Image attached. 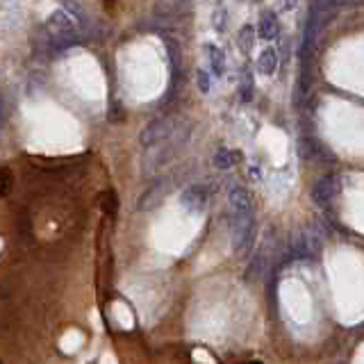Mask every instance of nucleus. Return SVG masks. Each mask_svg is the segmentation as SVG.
Instances as JSON below:
<instances>
[{
  "label": "nucleus",
  "mask_w": 364,
  "mask_h": 364,
  "mask_svg": "<svg viewBox=\"0 0 364 364\" xmlns=\"http://www.w3.org/2000/svg\"><path fill=\"white\" fill-rule=\"evenodd\" d=\"M46 36L52 48H69V46L76 41V23H73V16H69L64 9L50 14L48 23H46Z\"/></svg>",
  "instance_id": "f257e3e1"
},
{
  "label": "nucleus",
  "mask_w": 364,
  "mask_h": 364,
  "mask_svg": "<svg viewBox=\"0 0 364 364\" xmlns=\"http://www.w3.org/2000/svg\"><path fill=\"white\" fill-rule=\"evenodd\" d=\"M232 248L237 255H248L255 241V216L253 214H234L232 223Z\"/></svg>",
  "instance_id": "f03ea898"
},
{
  "label": "nucleus",
  "mask_w": 364,
  "mask_h": 364,
  "mask_svg": "<svg viewBox=\"0 0 364 364\" xmlns=\"http://www.w3.org/2000/svg\"><path fill=\"white\" fill-rule=\"evenodd\" d=\"M176 116H162L155 118L148 125L139 132V144L144 148H153V146H160L169 139V136L176 132Z\"/></svg>",
  "instance_id": "7ed1b4c3"
},
{
  "label": "nucleus",
  "mask_w": 364,
  "mask_h": 364,
  "mask_svg": "<svg viewBox=\"0 0 364 364\" xmlns=\"http://www.w3.org/2000/svg\"><path fill=\"white\" fill-rule=\"evenodd\" d=\"M321 253V239L309 230H298L291 234V255L294 258H316Z\"/></svg>",
  "instance_id": "20e7f679"
},
{
  "label": "nucleus",
  "mask_w": 364,
  "mask_h": 364,
  "mask_svg": "<svg viewBox=\"0 0 364 364\" xmlns=\"http://www.w3.org/2000/svg\"><path fill=\"white\" fill-rule=\"evenodd\" d=\"M342 191V180L337 176H323L321 180H316V185L312 187V200L318 207L330 205L332 200L340 196Z\"/></svg>",
  "instance_id": "39448f33"
},
{
  "label": "nucleus",
  "mask_w": 364,
  "mask_h": 364,
  "mask_svg": "<svg viewBox=\"0 0 364 364\" xmlns=\"http://www.w3.org/2000/svg\"><path fill=\"white\" fill-rule=\"evenodd\" d=\"M207 200H209V189L205 185H189L185 191H182L180 203L187 212L198 214L207 207Z\"/></svg>",
  "instance_id": "423d86ee"
},
{
  "label": "nucleus",
  "mask_w": 364,
  "mask_h": 364,
  "mask_svg": "<svg viewBox=\"0 0 364 364\" xmlns=\"http://www.w3.org/2000/svg\"><path fill=\"white\" fill-rule=\"evenodd\" d=\"M171 189V182H167V178H162L158 182H153V185H148V189L144 191V194L139 196V203H136V207L141 209V212H148V209H155L164 198H167Z\"/></svg>",
  "instance_id": "0eeeda50"
},
{
  "label": "nucleus",
  "mask_w": 364,
  "mask_h": 364,
  "mask_svg": "<svg viewBox=\"0 0 364 364\" xmlns=\"http://www.w3.org/2000/svg\"><path fill=\"white\" fill-rule=\"evenodd\" d=\"M227 200H230V207L234 214H253V194L246 187L234 185L230 189Z\"/></svg>",
  "instance_id": "6e6552de"
},
{
  "label": "nucleus",
  "mask_w": 364,
  "mask_h": 364,
  "mask_svg": "<svg viewBox=\"0 0 364 364\" xmlns=\"http://www.w3.org/2000/svg\"><path fill=\"white\" fill-rule=\"evenodd\" d=\"M269 264H271V253H269V241L262 246V248L258 251V255H255V260L251 262V278H262L264 273H267L269 269Z\"/></svg>",
  "instance_id": "1a4fd4ad"
},
{
  "label": "nucleus",
  "mask_w": 364,
  "mask_h": 364,
  "mask_svg": "<svg viewBox=\"0 0 364 364\" xmlns=\"http://www.w3.org/2000/svg\"><path fill=\"white\" fill-rule=\"evenodd\" d=\"M258 30H260V36H262V39H273V36H278V32H280L278 16L273 14V12H264V14L260 16V25H258Z\"/></svg>",
  "instance_id": "9d476101"
},
{
  "label": "nucleus",
  "mask_w": 364,
  "mask_h": 364,
  "mask_svg": "<svg viewBox=\"0 0 364 364\" xmlns=\"http://www.w3.org/2000/svg\"><path fill=\"white\" fill-rule=\"evenodd\" d=\"M258 69H260L262 76H273L276 69H278V52L273 48L262 50L260 59H258Z\"/></svg>",
  "instance_id": "9b49d317"
},
{
  "label": "nucleus",
  "mask_w": 364,
  "mask_h": 364,
  "mask_svg": "<svg viewBox=\"0 0 364 364\" xmlns=\"http://www.w3.org/2000/svg\"><path fill=\"white\" fill-rule=\"evenodd\" d=\"M205 48H207L209 64H212L214 76H223V71H225V55H223V50L218 48V46H214V43H207Z\"/></svg>",
  "instance_id": "f8f14e48"
},
{
  "label": "nucleus",
  "mask_w": 364,
  "mask_h": 364,
  "mask_svg": "<svg viewBox=\"0 0 364 364\" xmlns=\"http://www.w3.org/2000/svg\"><path fill=\"white\" fill-rule=\"evenodd\" d=\"M237 158H239V155L237 153H232V150H227V148H218L216 153H214V158H212V162H214V167L216 169H221V171H225V169H230L232 164L237 162Z\"/></svg>",
  "instance_id": "ddd939ff"
},
{
  "label": "nucleus",
  "mask_w": 364,
  "mask_h": 364,
  "mask_svg": "<svg viewBox=\"0 0 364 364\" xmlns=\"http://www.w3.org/2000/svg\"><path fill=\"white\" fill-rule=\"evenodd\" d=\"M300 153H303L307 160H321L326 150H323V146L318 144V141H314V139H303V141H300Z\"/></svg>",
  "instance_id": "4468645a"
},
{
  "label": "nucleus",
  "mask_w": 364,
  "mask_h": 364,
  "mask_svg": "<svg viewBox=\"0 0 364 364\" xmlns=\"http://www.w3.org/2000/svg\"><path fill=\"white\" fill-rule=\"evenodd\" d=\"M253 43H255V30L251 25H244L239 30V34H237V46H239L241 52H251Z\"/></svg>",
  "instance_id": "2eb2a0df"
},
{
  "label": "nucleus",
  "mask_w": 364,
  "mask_h": 364,
  "mask_svg": "<svg viewBox=\"0 0 364 364\" xmlns=\"http://www.w3.org/2000/svg\"><path fill=\"white\" fill-rule=\"evenodd\" d=\"M196 82H198V89H200V94H209V89H212V82H209V76H207V71L200 69L196 73Z\"/></svg>",
  "instance_id": "dca6fc26"
},
{
  "label": "nucleus",
  "mask_w": 364,
  "mask_h": 364,
  "mask_svg": "<svg viewBox=\"0 0 364 364\" xmlns=\"http://www.w3.org/2000/svg\"><path fill=\"white\" fill-rule=\"evenodd\" d=\"M251 89H253V82L248 76H244V87H241V98L244 100H248L251 98Z\"/></svg>",
  "instance_id": "f3484780"
},
{
  "label": "nucleus",
  "mask_w": 364,
  "mask_h": 364,
  "mask_svg": "<svg viewBox=\"0 0 364 364\" xmlns=\"http://www.w3.org/2000/svg\"><path fill=\"white\" fill-rule=\"evenodd\" d=\"M5 127V100L0 98V132H3Z\"/></svg>",
  "instance_id": "a211bd4d"
},
{
  "label": "nucleus",
  "mask_w": 364,
  "mask_h": 364,
  "mask_svg": "<svg viewBox=\"0 0 364 364\" xmlns=\"http://www.w3.org/2000/svg\"><path fill=\"white\" fill-rule=\"evenodd\" d=\"M244 364H262V362H258V360H253V362H244Z\"/></svg>",
  "instance_id": "6ab92c4d"
}]
</instances>
